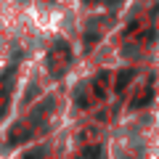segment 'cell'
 Masks as SVG:
<instances>
[{"instance_id": "cell-1", "label": "cell", "mask_w": 159, "mask_h": 159, "mask_svg": "<svg viewBox=\"0 0 159 159\" xmlns=\"http://www.w3.org/2000/svg\"><path fill=\"white\" fill-rule=\"evenodd\" d=\"M111 159H159V125L154 114L141 111L119 133L111 146Z\"/></svg>"}]
</instances>
